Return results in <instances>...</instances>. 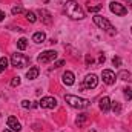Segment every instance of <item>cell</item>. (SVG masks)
I'll list each match as a JSON object with an SVG mask.
<instances>
[{"mask_svg":"<svg viewBox=\"0 0 132 132\" xmlns=\"http://www.w3.org/2000/svg\"><path fill=\"white\" fill-rule=\"evenodd\" d=\"M65 12L68 17L74 19V20H81L85 19V11L80 8V5L75 0H66L65 3Z\"/></svg>","mask_w":132,"mask_h":132,"instance_id":"obj_1","label":"cell"},{"mask_svg":"<svg viewBox=\"0 0 132 132\" xmlns=\"http://www.w3.org/2000/svg\"><path fill=\"white\" fill-rule=\"evenodd\" d=\"M65 101L69 104V106L75 108V109H86V108L91 106V101H89V100L81 98V97H77V95H71V94L65 95Z\"/></svg>","mask_w":132,"mask_h":132,"instance_id":"obj_2","label":"cell"},{"mask_svg":"<svg viewBox=\"0 0 132 132\" xmlns=\"http://www.w3.org/2000/svg\"><path fill=\"white\" fill-rule=\"evenodd\" d=\"M94 23L98 26L100 29H103V31H106V32L109 34V35H115L117 34V29L111 25V22L108 20V19H104V17H101V15H95L94 17Z\"/></svg>","mask_w":132,"mask_h":132,"instance_id":"obj_3","label":"cell"},{"mask_svg":"<svg viewBox=\"0 0 132 132\" xmlns=\"http://www.w3.org/2000/svg\"><path fill=\"white\" fill-rule=\"evenodd\" d=\"M11 63H12V66L22 69V68H26V66L31 65V59H29L28 55H25V54L15 52V54H12V57H11Z\"/></svg>","mask_w":132,"mask_h":132,"instance_id":"obj_4","label":"cell"},{"mask_svg":"<svg viewBox=\"0 0 132 132\" xmlns=\"http://www.w3.org/2000/svg\"><path fill=\"white\" fill-rule=\"evenodd\" d=\"M55 59H57V52H55V51L48 49V51L42 52V54L37 57V62H38V63H42V65H46V63H49V62H54Z\"/></svg>","mask_w":132,"mask_h":132,"instance_id":"obj_5","label":"cell"},{"mask_svg":"<svg viewBox=\"0 0 132 132\" xmlns=\"http://www.w3.org/2000/svg\"><path fill=\"white\" fill-rule=\"evenodd\" d=\"M98 85V78L95 74H88L83 81V89H95Z\"/></svg>","mask_w":132,"mask_h":132,"instance_id":"obj_6","label":"cell"},{"mask_svg":"<svg viewBox=\"0 0 132 132\" xmlns=\"http://www.w3.org/2000/svg\"><path fill=\"white\" fill-rule=\"evenodd\" d=\"M109 9H111L115 15H126V12H128V9L125 8V5H121V3H118V2H111V3H109Z\"/></svg>","mask_w":132,"mask_h":132,"instance_id":"obj_7","label":"cell"},{"mask_svg":"<svg viewBox=\"0 0 132 132\" xmlns=\"http://www.w3.org/2000/svg\"><path fill=\"white\" fill-rule=\"evenodd\" d=\"M38 106L43 109H54V108H57V100L54 97H43L38 101Z\"/></svg>","mask_w":132,"mask_h":132,"instance_id":"obj_8","label":"cell"},{"mask_svg":"<svg viewBox=\"0 0 132 132\" xmlns=\"http://www.w3.org/2000/svg\"><path fill=\"white\" fill-rule=\"evenodd\" d=\"M101 78H103V81H104L108 86H112V85L115 83V74H114L111 69H104V71L101 72Z\"/></svg>","mask_w":132,"mask_h":132,"instance_id":"obj_9","label":"cell"},{"mask_svg":"<svg viewBox=\"0 0 132 132\" xmlns=\"http://www.w3.org/2000/svg\"><path fill=\"white\" fill-rule=\"evenodd\" d=\"M6 125H8V128H9L11 131H14V132H20L22 131V125L19 123V120H17L15 117H8Z\"/></svg>","mask_w":132,"mask_h":132,"instance_id":"obj_10","label":"cell"},{"mask_svg":"<svg viewBox=\"0 0 132 132\" xmlns=\"http://www.w3.org/2000/svg\"><path fill=\"white\" fill-rule=\"evenodd\" d=\"M38 14H40L42 22H43L45 25H51V23H52V15H51L49 11H46V9H38Z\"/></svg>","mask_w":132,"mask_h":132,"instance_id":"obj_11","label":"cell"},{"mask_svg":"<svg viewBox=\"0 0 132 132\" xmlns=\"http://www.w3.org/2000/svg\"><path fill=\"white\" fill-rule=\"evenodd\" d=\"M100 111H103V112H108L109 109H111V100H109V97H101L100 98Z\"/></svg>","mask_w":132,"mask_h":132,"instance_id":"obj_12","label":"cell"},{"mask_svg":"<svg viewBox=\"0 0 132 132\" xmlns=\"http://www.w3.org/2000/svg\"><path fill=\"white\" fill-rule=\"evenodd\" d=\"M74 81H75L74 74H72L71 71H66L65 74H63V83H65L66 86H72V85H74Z\"/></svg>","mask_w":132,"mask_h":132,"instance_id":"obj_13","label":"cell"},{"mask_svg":"<svg viewBox=\"0 0 132 132\" xmlns=\"http://www.w3.org/2000/svg\"><path fill=\"white\" fill-rule=\"evenodd\" d=\"M38 74H40V69H38L37 66H32V68H29V71L26 72V78H28V80H34V78L38 77Z\"/></svg>","mask_w":132,"mask_h":132,"instance_id":"obj_14","label":"cell"},{"mask_svg":"<svg viewBox=\"0 0 132 132\" xmlns=\"http://www.w3.org/2000/svg\"><path fill=\"white\" fill-rule=\"evenodd\" d=\"M118 78L128 81V83H132V72H126V71H120L118 72Z\"/></svg>","mask_w":132,"mask_h":132,"instance_id":"obj_15","label":"cell"},{"mask_svg":"<svg viewBox=\"0 0 132 132\" xmlns=\"http://www.w3.org/2000/svg\"><path fill=\"white\" fill-rule=\"evenodd\" d=\"M45 38H46L45 32H35L32 35V42H34V43H43V42H45Z\"/></svg>","mask_w":132,"mask_h":132,"instance_id":"obj_16","label":"cell"},{"mask_svg":"<svg viewBox=\"0 0 132 132\" xmlns=\"http://www.w3.org/2000/svg\"><path fill=\"white\" fill-rule=\"evenodd\" d=\"M17 48H19L20 51H25V49L28 48V40H26L25 37L19 38V40H17Z\"/></svg>","mask_w":132,"mask_h":132,"instance_id":"obj_17","label":"cell"},{"mask_svg":"<svg viewBox=\"0 0 132 132\" xmlns=\"http://www.w3.org/2000/svg\"><path fill=\"white\" fill-rule=\"evenodd\" d=\"M25 17H26V20H28L29 23H35V22H37V17H35V14H34L32 11H26V12H25Z\"/></svg>","mask_w":132,"mask_h":132,"instance_id":"obj_18","label":"cell"},{"mask_svg":"<svg viewBox=\"0 0 132 132\" xmlns=\"http://www.w3.org/2000/svg\"><path fill=\"white\" fill-rule=\"evenodd\" d=\"M6 68H8V59H6V57H2V59H0V74H2Z\"/></svg>","mask_w":132,"mask_h":132,"instance_id":"obj_19","label":"cell"},{"mask_svg":"<svg viewBox=\"0 0 132 132\" xmlns=\"http://www.w3.org/2000/svg\"><path fill=\"white\" fill-rule=\"evenodd\" d=\"M11 12H12L14 15H19V14H22V12H23V8H22V5H15V6H12Z\"/></svg>","mask_w":132,"mask_h":132,"instance_id":"obj_20","label":"cell"},{"mask_svg":"<svg viewBox=\"0 0 132 132\" xmlns=\"http://www.w3.org/2000/svg\"><path fill=\"white\" fill-rule=\"evenodd\" d=\"M112 111H114L115 114H120V112H121V104H120L118 101H114V103H112Z\"/></svg>","mask_w":132,"mask_h":132,"instance_id":"obj_21","label":"cell"},{"mask_svg":"<svg viewBox=\"0 0 132 132\" xmlns=\"http://www.w3.org/2000/svg\"><path fill=\"white\" fill-rule=\"evenodd\" d=\"M85 121H86V114H81V115H80V117H78V118L75 120V123H77V126H81V125H83Z\"/></svg>","mask_w":132,"mask_h":132,"instance_id":"obj_22","label":"cell"},{"mask_svg":"<svg viewBox=\"0 0 132 132\" xmlns=\"http://www.w3.org/2000/svg\"><path fill=\"white\" fill-rule=\"evenodd\" d=\"M101 8H103L101 5H97V6H91V5H89V6H88V11H89V12H98V11H101Z\"/></svg>","mask_w":132,"mask_h":132,"instance_id":"obj_23","label":"cell"},{"mask_svg":"<svg viewBox=\"0 0 132 132\" xmlns=\"http://www.w3.org/2000/svg\"><path fill=\"white\" fill-rule=\"evenodd\" d=\"M125 95H126L128 100L132 98V88H126V89H125Z\"/></svg>","mask_w":132,"mask_h":132,"instance_id":"obj_24","label":"cell"},{"mask_svg":"<svg viewBox=\"0 0 132 132\" xmlns=\"http://www.w3.org/2000/svg\"><path fill=\"white\" fill-rule=\"evenodd\" d=\"M20 85V77H14L11 80V86H19Z\"/></svg>","mask_w":132,"mask_h":132,"instance_id":"obj_25","label":"cell"},{"mask_svg":"<svg viewBox=\"0 0 132 132\" xmlns=\"http://www.w3.org/2000/svg\"><path fill=\"white\" fill-rule=\"evenodd\" d=\"M22 106H23L25 109H28V108H32V103H31L29 100H23V101H22Z\"/></svg>","mask_w":132,"mask_h":132,"instance_id":"obj_26","label":"cell"},{"mask_svg":"<svg viewBox=\"0 0 132 132\" xmlns=\"http://www.w3.org/2000/svg\"><path fill=\"white\" fill-rule=\"evenodd\" d=\"M112 63H114V66H120L121 65V59L120 57H114L112 59Z\"/></svg>","mask_w":132,"mask_h":132,"instance_id":"obj_27","label":"cell"},{"mask_svg":"<svg viewBox=\"0 0 132 132\" xmlns=\"http://www.w3.org/2000/svg\"><path fill=\"white\" fill-rule=\"evenodd\" d=\"M63 65H65V60H59V62L54 65V68H60V66H63Z\"/></svg>","mask_w":132,"mask_h":132,"instance_id":"obj_28","label":"cell"},{"mask_svg":"<svg viewBox=\"0 0 132 132\" xmlns=\"http://www.w3.org/2000/svg\"><path fill=\"white\" fill-rule=\"evenodd\" d=\"M91 63H94V60H92V57H86V65H91Z\"/></svg>","mask_w":132,"mask_h":132,"instance_id":"obj_29","label":"cell"},{"mask_svg":"<svg viewBox=\"0 0 132 132\" xmlns=\"http://www.w3.org/2000/svg\"><path fill=\"white\" fill-rule=\"evenodd\" d=\"M104 60H106V57L104 55H100V63H104Z\"/></svg>","mask_w":132,"mask_h":132,"instance_id":"obj_30","label":"cell"},{"mask_svg":"<svg viewBox=\"0 0 132 132\" xmlns=\"http://www.w3.org/2000/svg\"><path fill=\"white\" fill-rule=\"evenodd\" d=\"M3 19H5V12H3V11H0V22H2Z\"/></svg>","mask_w":132,"mask_h":132,"instance_id":"obj_31","label":"cell"},{"mask_svg":"<svg viewBox=\"0 0 132 132\" xmlns=\"http://www.w3.org/2000/svg\"><path fill=\"white\" fill-rule=\"evenodd\" d=\"M126 3H128V5H129V6L132 8V0H126Z\"/></svg>","mask_w":132,"mask_h":132,"instance_id":"obj_32","label":"cell"},{"mask_svg":"<svg viewBox=\"0 0 132 132\" xmlns=\"http://www.w3.org/2000/svg\"><path fill=\"white\" fill-rule=\"evenodd\" d=\"M3 132H12V131H11V129H5Z\"/></svg>","mask_w":132,"mask_h":132,"instance_id":"obj_33","label":"cell"},{"mask_svg":"<svg viewBox=\"0 0 132 132\" xmlns=\"http://www.w3.org/2000/svg\"><path fill=\"white\" fill-rule=\"evenodd\" d=\"M131 32H132V28H131Z\"/></svg>","mask_w":132,"mask_h":132,"instance_id":"obj_34","label":"cell"}]
</instances>
